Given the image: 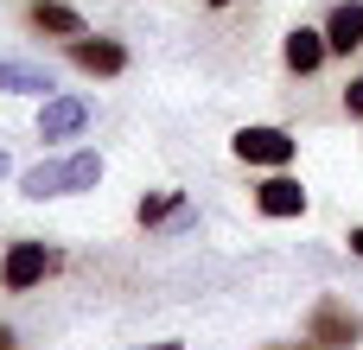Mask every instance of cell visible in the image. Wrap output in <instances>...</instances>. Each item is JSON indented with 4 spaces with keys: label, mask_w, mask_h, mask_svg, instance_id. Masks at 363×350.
I'll return each mask as SVG.
<instances>
[{
    "label": "cell",
    "mask_w": 363,
    "mask_h": 350,
    "mask_svg": "<svg viewBox=\"0 0 363 350\" xmlns=\"http://www.w3.org/2000/svg\"><path fill=\"white\" fill-rule=\"evenodd\" d=\"M102 185V153H64V159H38L19 172V198L45 204V198H77V191H96Z\"/></svg>",
    "instance_id": "obj_1"
},
{
    "label": "cell",
    "mask_w": 363,
    "mask_h": 350,
    "mask_svg": "<svg viewBox=\"0 0 363 350\" xmlns=\"http://www.w3.org/2000/svg\"><path fill=\"white\" fill-rule=\"evenodd\" d=\"M230 153H236L242 166H255V172H287V166L300 159V140H294L287 128H274V121H249V128L230 134Z\"/></svg>",
    "instance_id": "obj_2"
},
{
    "label": "cell",
    "mask_w": 363,
    "mask_h": 350,
    "mask_svg": "<svg viewBox=\"0 0 363 350\" xmlns=\"http://www.w3.org/2000/svg\"><path fill=\"white\" fill-rule=\"evenodd\" d=\"M57 274V255L38 242V236H13L0 249V293H32Z\"/></svg>",
    "instance_id": "obj_3"
},
{
    "label": "cell",
    "mask_w": 363,
    "mask_h": 350,
    "mask_svg": "<svg viewBox=\"0 0 363 350\" xmlns=\"http://www.w3.org/2000/svg\"><path fill=\"white\" fill-rule=\"evenodd\" d=\"M306 338L325 344V350H357L363 344V312L325 293V300H313V312H306Z\"/></svg>",
    "instance_id": "obj_4"
},
{
    "label": "cell",
    "mask_w": 363,
    "mask_h": 350,
    "mask_svg": "<svg viewBox=\"0 0 363 350\" xmlns=\"http://www.w3.org/2000/svg\"><path fill=\"white\" fill-rule=\"evenodd\" d=\"M249 204L268 217V223H287V217H306V185L294 179V172H262L255 179V191H249Z\"/></svg>",
    "instance_id": "obj_5"
},
{
    "label": "cell",
    "mask_w": 363,
    "mask_h": 350,
    "mask_svg": "<svg viewBox=\"0 0 363 350\" xmlns=\"http://www.w3.org/2000/svg\"><path fill=\"white\" fill-rule=\"evenodd\" d=\"M64 57L89 77H121L128 70V45L121 38H102V32H83V38H64Z\"/></svg>",
    "instance_id": "obj_6"
},
{
    "label": "cell",
    "mask_w": 363,
    "mask_h": 350,
    "mask_svg": "<svg viewBox=\"0 0 363 350\" xmlns=\"http://www.w3.org/2000/svg\"><path fill=\"white\" fill-rule=\"evenodd\" d=\"M83 128H89V102L83 96H64L57 89V96L38 102V140H77Z\"/></svg>",
    "instance_id": "obj_7"
},
{
    "label": "cell",
    "mask_w": 363,
    "mask_h": 350,
    "mask_svg": "<svg viewBox=\"0 0 363 350\" xmlns=\"http://www.w3.org/2000/svg\"><path fill=\"white\" fill-rule=\"evenodd\" d=\"M325 57H332L325 26H294V32L281 38V64H287L294 77H319V70H325Z\"/></svg>",
    "instance_id": "obj_8"
},
{
    "label": "cell",
    "mask_w": 363,
    "mask_h": 350,
    "mask_svg": "<svg viewBox=\"0 0 363 350\" xmlns=\"http://www.w3.org/2000/svg\"><path fill=\"white\" fill-rule=\"evenodd\" d=\"M26 26L45 32V38H83V32H89V19H83L70 0H26Z\"/></svg>",
    "instance_id": "obj_9"
},
{
    "label": "cell",
    "mask_w": 363,
    "mask_h": 350,
    "mask_svg": "<svg viewBox=\"0 0 363 350\" xmlns=\"http://www.w3.org/2000/svg\"><path fill=\"white\" fill-rule=\"evenodd\" d=\"M0 96H57V77L45 64H26V57H0Z\"/></svg>",
    "instance_id": "obj_10"
},
{
    "label": "cell",
    "mask_w": 363,
    "mask_h": 350,
    "mask_svg": "<svg viewBox=\"0 0 363 350\" xmlns=\"http://www.w3.org/2000/svg\"><path fill=\"white\" fill-rule=\"evenodd\" d=\"M325 45H332V57L363 51V0H338V6L325 13Z\"/></svg>",
    "instance_id": "obj_11"
},
{
    "label": "cell",
    "mask_w": 363,
    "mask_h": 350,
    "mask_svg": "<svg viewBox=\"0 0 363 350\" xmlns=\"http://www.w3.org/2000/svg\"><path fill=\"white\" fill-rule=\"evenodd\" d=\"M179 210H185V191H153V198H140L134 217H140V230H166Z\"/></svg>",
    "instance_id": "obj_12"
},
{
    "label": "cell",
    "mask_w": 363,
    "mask_h": 350,
    "mask_svg": "<svg viewBox=\"0 0 363 350\" xmlns=\"http://www.w3.org/2000/svg\"><path fill=\"white\" fill-rule=\"evenodd\" d=\"M345 115H351V121H363V77H351V83H345Z\"/></svg>",
    "instance_id": "obj_13"
},
{
    "label": "cell",
    "mask_w": 363,
    "mask_h": 350,
    "mask_svg": "<svg viewBox=\"0 0 363 350\" xmlns=\"http://www.w3.org/2000/svg\"><path fill=\"white\" fill-rule=\"evenodd\" d=\"M0 350H19V332L13 325H0Z\"/></svg>",
    "instance_id": "obj_14"
},
{
    "label": "cell",
    "mask_w": 363,
    "mask_h": 350,
    "mask_svg": "<svg viewBox=\"0 0 363 350\" xmlns=\"http://www.w3.org/2000/svg\"><path fill=\"white\" fill-rule=\"evenodd\" d=\"M345 242H351V255H357V261H363V223H357V230H351V236H345Z\"/></svg>",
    "instance_id": "obj_15"
},
{
    "label": "cell",
    "mask_w": 363,
    "mask_h": 350,
    "mask_svg": "<svg viewBox=\"0 0 363 350\" xmlns=\"http://www.w3.org/2000/svg\"><path fill=\"white\" fill-rule=\"evenodd\" d=\"M262 350H325V344H313V338H306V344H262Z\"/></svg>",
    "instance_id": "obj_16"
},
{
    "label": "cell",
    "mask_w": 363,
    "mask_h": 350,
    "mask_svg": "<svg viewBox=\"0 0 363 350\" xmlns=\"http://www.w3.org/2000/svg\"><path fill=\"white\" fill-rule=\"evenodd\" d=\"M140 350H185V344H172V338H166V344H140Z\"/></svg>",
    "instance_id": "obj_17"
},
{
    "label": "cell",
    "mask_w": 363,
    "mask_h": 350,
    "mask_svg": "<svg viewBox=\"0 0 363 350\" xmlns=\"http://www.w3.org/2000/svg\"><path fill=\"white\" fill-rule=\"evenodd\" d=\"M204 6H217V13H223V6H236V0H204Z\"/></svg>",
    "instance_id": "obj_18"
},
{
    "label": "cell",
    "mask_w": 363,
    "mask_h": 350,
    "mask_svg": "<svg viewBox=\"0 0 363 350\" xmlns=\"http://www.w3.org/2000/svg\"><path fill=\"white\" fill-rule=\"evenodd\" d=\"M6 166H13V159H6V153H0V179H6Z\"/></svg>",
    "instance_id": "obj_19"
}]
</instances>
